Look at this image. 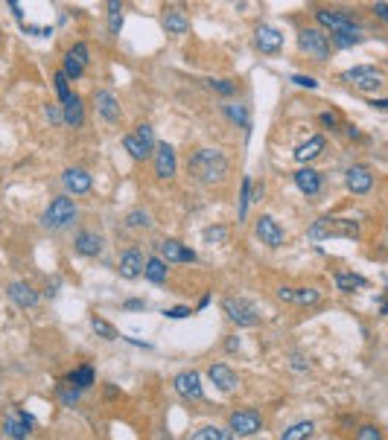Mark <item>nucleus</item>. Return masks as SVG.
Here are the masks:
<instances>
[{
	"label": "nucleus",
	"mask_w": 388,
	"mask_h": 440,
	"mask_svg": "<svg viewBox=\"0 0 388 440\" xmlns=\"http://www.w3.org/2000/svg\"><path fill=\"white\" fill-rule=\"evenodd\" d=\"M175 169H178L175 149L169 143H158V149H155V175L161 181H169L175 175Z\"/></svg>",
	"instance_id": "nucleus-11"
},
{
	"label": "nucleus",
	"mask_w": 388,
	"mask_h": 440,
	"mask_svg": "<svg viewBox=\"0 0 388 440\" xmlns=\"http://www.w3.org/2000/svg\"><path fill=\"white\" fill-rule=\"evenodd\" d=\"M231 3H234L237 9H242V6H246V0H231Z\"/></svg>",
	"instance_id": "nucleus-58"
},
{
	"label": "nucleus",
	"mask_w": 388,
	"mask_h": 440,
	"mask_svg": "<svg viewBox=\"0 0 388 440\" xmlns=\"http://www.w3.org/2000/svg\"><path fill=\"white\" fill-rule=\"evenodd\" d=\"M94 108H96V114H100L105 123H120V117H123V111H120V102H117V96L111 91H96L94 94Z\"/></svg>",
	"instance_id": "nucleus-14"
},
{
	"label": "nucleus",
	"mask_w": 388,
	"mask_h": 440,
	"mask_svg": "<svg viewBox=\"0 0 388 440\" xmlns=\"http://www.w3.org/2000/svg\"><path fill=\"white\" fill-rule=\"evenodd\" d=\"M231 432L228 429H216V426H202L199 432H193V440H228Z\"/></svg>",
	"instance_id": "nucleus-37"
},
{
	"label": "nucleus",
	"mask_w": 388,
	"mask_h": 440,
	"mask_svg": "<svg viewBox=\"0 0 388 440\" xmlns=\"http://www.w3.org/2000/svg\"><path fill=\"white\" fill-rule=\"evenodd\" d=\"M277 298L289 300V303H301V307H315L321 300V292L319 289H281Z\"/></svg>",
	"instance_id": "nucleus-25"
},
{
	"label": "nucleus",
	"mask_w": 388,
	"mask_h": 440,
	"mask_svg": "<svg viewBox=\"0 0 388 440\" xmlns=\"http://www.w3.org/2000/svg\"><path fill=\"white\" fill-rule=\"evenodd\" d=\"M123 146H126V152H129L131 157H135V161H147V157L152 155V152L147 149V146H143V143L138 140V134H126V138H123Z\"/></svg>",
	"instance_id": "nucleus-34"
},
{
	"label": "nucleus",
	"mask_w": 388,
	"mask_h": 440,
	"mask_svg": "<svg viewBox=\"0 0 388 440\" xmlns=\"http://www.w3.org/2000/svg\"><path fill=\"white\" fill-rule=\"evenodd\" d=\"M88 62H91L88 44L76 41V44H74V47H70V50H67V56H65L62 73H65L67 79H82V73H85V67H88Z\"/></svg>",
	"instance_id": "nucleus-8"
},
{
	"label": "nucleus",
	"mask_w": 388,
	"mask_h": 440,
	"mask_svg": "<svg viewBox=\"0 0 388 440\" xmlns=\"http://www.w3.org/2000/svg\"><path fill=\"white\" fill-rule=\"evenodd\" d=\"M79 397H82V388H76V385L58 388V399H62L65 406H76V402H79Z\"/></svg>",
	"instance_id": "nucleus-42"
},
{
	"label": "nucleus",
	"mask_w": 388,
	"mask_h": 440,
	"mask_svg": "<svg viewBox=\"0 0 388 440\" xmlns=\"http://www.w3.org/2000/svg\"><path fill=\"white\" fill-rule=\"evenodd\" d=\"M362 41V32H354V30H342V32H333L330 38V47H338V50H350Z\"/></svg>",
	"instance_id": "nucleus-33"
},
{
	"label": "nucleus",
	"mask_w": 388,
	"mask_h": 440,
	"mask_svg": "<svg viewBox=\"0 0 388 440\" xmlns=\"http://www.w3.org/2000/svg\"><path fill=\"white\" fill-rule=\"evenodd\" d=\"M18 414H21V420H23V423H27L30 429H32V426H35V417H32V414H30V411H18Z\"/></svg>",
	"instance_id": "nucleus-55"
},
{
	"label": "nucleus",
	"mask_w": 388,
	"mask_h": 440,
	"mask_svg": "<svg viewBox=\"0 0 388 440\" xmlns=\"http://www.w3.org/2000/svg\"><path fill=\"white\" fill-rule=\"evenodd\" d=\"M9 9H12V12H15V15H18V18H23V12H21V3H18V0H9Z\"/></svg>",
	"instance_id": "nucleus-56"
},
{
	"label": "nucleus",
	"mask_w": 388,
	"mask_h": 440,
	"mask_svg": "<svg viewBox=\"0 0 388 440\" xmlns=\"http://www.w3.org/2000/svg\"><path fill=\"white\" fill-rule=\"evenodd\" d=\"M295 187L304 195H315L321 190V175L310 166H301V169H295Z\"/></svg>",
	"instance_id": "nucleus-26"
},
{
	"label": "nucleus",
	"mask_w": 388,
	"mask_h": 440,
	"mask_svg": "<svg viewBox=\"0 0 388 440\" xmlns=\"http://www.w3.org/2000/svg\"><path fill=\"white\" fill-rule=\"evenodd\" d=\"M208 376H211V382L222 390V394H231V390H237V373H234V368H228L225 362L211 364Z\"/></svg>",
	"instance_id": "nucleus-18"
},
{
	"label": "nucleus",
	"mask_w": 388,
	"mask_h": 440,
	"mask_svg": "<svg viewBox=\"0 0 388 440\" xmlns=\"http://www.w3.org/2000/svg\"><path fill=\"white\" fill-rule=\"evenodd\" d=\"M143 263H147V256H143L140 248H126L123 254H120V265L117 272L123 280H138L143 274Z\"/></svg>",
	"instance_id": "nucleus-12"
},
{
	"label": "nucleus",
	"mask_w": 388,
	"mask_h": 440,
	"mask_svg": "<svg viewBox=\"0 0 388 440\" xmlns=\"http://www.w3.org/2000/svg\"><path fill=\"white\" fill-rule=\"evenodd\" d=\"M307 236L312 242L319 239H330V236H345V239H359V225L350 219H336V216H321L310 225Z\"/></svg>",
	"instance_id": "nucleus-2"
},
{
	"label": "nucleus",
	"mask_w": 388,
	"mask_h": 440,
	"mask_svg": "<svg viewBox=\"0 0 388 440\" xmlns=\"http://www.w3.org/2000/svg\"><path fill=\"white\" fill-rule=\"evenodd\" d=\"M161 23H164V32L166 35H184L190 30V18L184 15V9H178V6L164 9Z\"/></svg>",
	"instance_id": "nucleus-20"
},
{
	"label": "nucleus",
	"mask_w": 388,
	"mask_h": 440,
	"mask_svg": "<svg viewBox=\"0 0 388 440\" xmlns=\"http://www.w3.org/2000/svg\"><path fill=\"white\" fill-rule=\"evenodd\" d=\"M336 286L342 289V292H362V289H368L371 283L362 274H350V272H338L336 274Z\"/></svg>",
	"instance_id": "nucleus-29"
},
{
	"label": "nucleus",
	"mask_w": 388,
	"mask_h": 440,
	"mask_svg": "<svg viewBox=\"0 0 388 440\" xmlns=\"http://www.w3.org/2000/svg\"><path fill=\"white\" fill-rule=\"evenodd\" d=\"M175 388H178V394H181V397H187V399H202V397H204L202 376H199L196 371H184V373H178V376H175Z\"/></svg>",
	"instance_id": "nucleus-19"
},
{
	"label": "nucleus",
	"mask_w": 388,
	"mask_h": 440,
	"mask_svg": "<svg viewBox=\"0 0 388 440\" xmlns=\"http://www.w3.org/2000/svg\"><path fill=\"white\" fill-rule=\"evenodd\" d=\"M222 309H225V315L231 318L234 324H239V327H254L260 321L257 318V312H254L246 300H237V298H225V303H222Z\"/></svg>",
	"instance_id": "nucleus-13"
},
{
	"label": "nucleus",
	"mask_w": 388,
	"mask_h": 440,
	"mask_svg": "<svg viewBox=\"0 0 388 440\" xmlns=\"http://www.w3.org/2000/svg\"><path fill=\"white\" fill-rule=\"evenodd\" d=\"M251 199H254V181L246 175V178H242V184H239V210H237V219H239V222H246L248 207H251Z\"/></svg>",
	"instance_id": "nucleus-31"
},
{
	"label": "nucleus",
	"mask_w": 388,
	"mask_h": 440,
	"mask_svg": "<svg viewBox=\"0 0 388 440\" xmlns=\"http://www.w3.org/2000/svg\"><path fill=\"white\" fill-rule=\"evenodd\" d=\"M76 204L70 195H56V199L50 201V207L44 210V225L47 228H53V230H62L67 225H74L76 222Z\"/></svg>",
	"instance_id": "nucleus-3"
},
{
	"label": "nucleus",
	"mask_w": 388,
	"mask_h": 440,
	"mask_svg": "<svg viewBox=\"0 0 388 440\" xmlns=\"http://www.w3.org/2000/svg\"><path fill=\"white\" fill-rule=\"evenodd\" d=\"M225 347H228V353H237V347H239V338H237V336H231V338L225 341Z\"/></svg>",
	"instance_id": "nucleus-54"
},
{
	"label": "nucleus",
	"mask_w": 388,
	"mask_h": 440,
	"mask_svg": "<svg viewBox=\"0 0 388 440\" xmlns=\"http://www.w3.org/2000/svg\"><path fill=\"white\" fill-rule=\"evenodd\" d=\"M347 138L354 140V143H362V140H365V138H362V131H359L356 126H347Z\"/></svg>",
	"instance_id": "nucleus-51"
},
{
	"label": "nucleus",
	"mask_w": 388,
	"mask_h": 440,
	"mask_svg": "<svg viewBox=\"0 0 388 440\" xmlns=\"http://www.w3.org/2000/svg\"><path fill=\"white\" fill-rule=\"evenodd\" d=\"M254 47H257L260 53H266V56H277L283 50L281 30H274L272 23H260V27L254 30Z\"/></svg>",
	"instance_id": "nucleus-7"
},
{
	"label": "nucleus",
	"mask_w": 388,
	"mask_h": 440,
	"mask_svg": "<svg viewBox=\"0 0 388 440\" xmlns=\"http://www.w3.org/2000/svg\"><path fill=\"white\" fill-rule=\"evenodd\" d=\"M298 47H301V53H307L312 58H327L330 56V38L319 30V27H310V30H301L298 35Z\"/></svg>",
	"instance_id": "nucleus-6"
},
{
	"label": "nucleus",
	"mask_w": 388,
	"mask_h": 440,
	"mask_svg": "<svg viewBox=\"0 0 388 440\" xmlns=\"http://www.w3.org/2000/svg\"><path fill=\"white\" fill-rule=\"evenodd\" d=\"M143 277H147L149 283L161 286L164 280H166V260H164V256H149V260L143 263Z\"/></svg>",
	"instance_id": "nucleus-27"
},
{
	"label": "nucleus",
	"mask_w": 388,
	"mask_h": 440,
	"mask_svg": "<svg viewBox=\"0 0 388 440\" xmlns=\"http://www.w3.org/2000/svg\"><path fill=\"white\" fill-rule=\"evenodd\" d=\"M143 225H149V216L143 210H135L126 216V228H143Z\"/></svg>",
	"instance_id": "nucleus-44"
},
{
	"label": "nucleus",
	"mask_w": 388,
	"mask_h": 440,
	"mask_svg": "<svg viewBox=\"0 0 388 440\" xmlns=\"http://www.w3.org/2000/svg\"><path fill=\"white\" fill-rule=\"evenodd\" d=\"M315 21H319L324 30H330V32H342V30L362 32V30H359V23H356L354 18L338 15V12H330V9H319V12H315Z\"/></svg>",
	"instance_id": "nucleus-16"
},
{
	"label": "nucleus",
	"mask_w": 388,
	"mask_h": 440,
	"mask_svg": "<svg viewBox=\"0 0 388 440\" xmlns=\"http://www.w3.org/2000/svg\"><path fill=\"white\" fill-rule=\"evenodd\" d=\"M342 82L347 85H354L356 91H365V94H374V91H380L382 85H385V76H382V70L377 67H350L342 73Z\"/></svg>",
	"instance_id": "nucleus-4"
},
{
	"label": "nucleus",
	"mask_w": 388,
	"mask_h": 440,
	"mask_svg": "<svg viewBox=\"0 0 388 440\" xmlns=\"http://www.w3.org/2000/svg\"><path fill=\"white\" fill-rule=\"evenodd\" d=\"M74 251H76L79 256H100V251H103L100 234H94V230H82V234H76Z\"/></svg>",
	"instance_id": "nucleus-24"
},
{
	"label": "nucleus",
	"mask_w": 388,
	"mask_h": 440,
	"mask_svg": "<svg viewBox=\"0 0 388 440\" xmlns=\"http://www.w3.org/2000/svg\"><path fill=\"white\" fill-rule=\"evenodd\" d=\"M345 184L354 195H368L374 190V173L362 164H354V166H347V173H345Z\"/></svg>",
	"instance_id": "nucleus-10"
},
{
	"label": "nucleus",
	"mask_w": 388,
	"mask_h": 440,
	"mask_svg": "<svg viewBox=\"0 0 388 440\" xmlns=\"http://www.w3.org/2000/svg\"><path fill=\"white\" fill-rule=\"evenodd\" d=\"M222 114L231 120V123H237V126H242L246 131H251V123H248V111L242 105H222Z\"/></svg>",
	"instance_id": "nucleus-35"
},
{
	"label": "nucleus",
	"mask_w": 388,
	"mask_h": 440,
	"mask_svg": "<svg viewBox=\"0 0 388 440\" xmlns=\"http://www.w3.org/2000/svg\"><path fill=\"white\" fill-rule=\"evenodd\" d=\"M6 298L12 303H18L21 309H32V307H39V292L30 289L27 283H21V280H15V283H9L6 286Z\"/></svg>",
	"instance_id": "nucleus-17"
},
{
	"label": "nucleus",
	"mask_w": 388,
	"mask_h": 440,
	"mask_svg": "<svg viewBox=\"0 0 388 440\" xmlns=\"http://www.w3.org/2000/svg\"><path fill=\"white\" fill-rule=\"evenodd\" d=\"M324 146H327L324 134H312V138H307L301 146H295V164H310L312 157H319L324 152Z\"/></svg>",
	"instance_id": "nucleus-22"
},
{
	"label": "nucleus",
	"mask_w": 388,
	"mask_h": 440,
	"mask_svg": "<svg viewBox=\"0 0 388 440\" xmlns=\"http://www.w3.org/2000/svg\"><path fill=\"white\" fill-rule=\"evenodd\" d=\"M374 15H377L380 21H385V18H388V3H385V0H380V3H374Z\"/></svg>",
	"instance_id": "nucleus-50"
},
{
	"label": "nucleus",
	"mask_w": 388,
	"mask_h": 440,
	"mask_svg": "<svg viewBox=\"0 0 388 440\" xmlns=\"http://www.w3.org/2000/svg\"><path fill=\"white\" fill-rule=\"evenodd\" d=\"M91 175L85 173L82 166H67L65 175H62V187L70 192V195H88L91 192Z\"/></svg>",
	"instance_id": "nucleus-15"
},
{
	"label": "nucleus",
	"mask_w": 388,
	"mask_h": 440,
	"mask_svg": "<svg viewBox=\"0 0 388 440\" xmlns=\"http://www.w3.org/2000/svg\"><path fill=\"white\" fill-rule=\"evenodd\" d=\"M135 134H138V140H140L143 146H147V149H149V152L155 149V131H152V126H149V123H140Z\"/></svg>",
	"instance_id": "nucleus-43"
},
{
	"label": "nucleus",
	"mask_w": 388,
	"mask_h": 440,
	"mask_svg": "<svg viewBox=\"0 0 388 440\" xmlns=\"http://www.w3.org/2000/svg\"><path fill=\"white\" fill-rule=\"evenodd\" d=\"M161 256H164L166 263H196L199 260L196 251L187 248V245H181V242H175V239H164L161 242Z\"/></svg>",
	"instance_id": "nucleus-21"
},
{
	"label": "nucleus",
	"mask_w": 388,
	"mask_h": 440,
	"mask_svg": "<svg viewBox=\"0 0 388 440\" xmlns=\"http://www.w3.org/2000/svg\"><path fill=\"white\" fill-rule=\"evenodd\" d=\"M228 239V228L225 225H211L204 230V242H211V245H225Z\"/></svg>",
	"instance_id": "nucleus-39"
},
{
	"label": "nucleus",
	"mask_w": 388,
	"mask_h": 440,
	"mask_svg": "<svg viewBox=\"0 0 388 440\" xmlns=\"http://www.w3.org/2000/svg\"><path fill=\"white\" fill-rule=\"evenodd\" d=\"M44 111H47V117H50V123H62V108H56V105H47Z\"/></svg>",
	"instance_id": "nucleus-48"
},
{
	"label": "nucleus",
	"mask_w": 388,
	"mask_h": 440,
	"mask_svg": "<svg viewBox=\"0 0 388 440\" xmlns=\"http://www.w3.org/2000/svg\"><path fill=\"white\" fill-rule=\"evenodd\" d=\"M208 88L216 91L219 96H234L237 94V85L231 79H208Z\"/></svg>",
	"instance_id": "nucleus-40"
},
{
	"label": "nucleus",
	"mask_w": 388,
	"mask_h": 440,
	"mask_svg": "<svg viewBox=\"0 0 388 440\" xmlns=\"http://www.w3.org/2000/svg\"><path fill=\"white\" fill-rule=\"evenodd\" d=\"M254 234H257V239L263 242V245H269V248H277V245H283V228L277 225V219L272 216H260L257 222H254Z\"/></svg>",
	"instance_id": "nucleus-9"
},
{
	"label": "nucleus",
	"mask_w": 388,
	"mask_h": 440,
	"mask_svg": "<svg viewBox=\"0 0 388 440\" xmlns=\"http://www.w3.org/2000/svg\"><path fill=\"white\" fill-rule=\"evenodd\" d=\"M292 85H298V88H307V91H315V88H319V82L310 79V76H292Z\"/></svg>",
	"instance_id": "nucleus-47"
},
{
	"label": "nucleus",
	"mask_w": 388,
	"mask_h": 440,
	"mask_svg": "<svg viewBox=\"0 0 388 440\" xmlns=\"http://www.w3.org/2000/svg\"><path fill=\"white\" fill-rule=\"evenodd\" d=\"M123 309L126 312H143V309H147V303H143V300H126Z\"/></svg>",
	"instance_id": "nucleus-49"
},
{
	"label": "nucleus",
	"mask_w": 388,
	"mask_h": 440,
	"mask_svg": "<svg viewBox=\"0 0 388 440\" xmlns=\"http://www.w3.org/2000/svg\"><path fill=\"white\" fill-rule=\"evenodd\" d=\"M187 173L193 181H199V184H222L228 173H231V164H228V157L216 149H196L187 161Z\"/></svg>",
	"instance_id": "nucleus-1"
},
{
	"label": "nucleus",
	"mask_w": 388,
	"mask_h": 440,
	"mask_svg": "<svg viewBox=\"0 0 388 440\" xmlns=\"http://www.w3.org/2000/svg\"><path fill=\"white\" fill-rule=\"evenodd\" d=\"M190 315V309H184V307H175V309H166V318H187Z\"/></svg>",
	"instance_id": "nucleus-52"
},
{
	"label": "nucleus",
	"mask_w": 388,
	"mask_h": 440,
	"mask_svg": "<svg viewBox=\"0 0 388 440\" xmlns=\"http://www.w3.org/2000/svg\"><path fill=\"white\" fill-rule=\"evenodd\" d=\"M82 120H85V105H82V100L76 94H70L67 100L62 102V123L70 126V129H79Z\"/></svg>",
	"instance_id": "nucleus-23"
},
{
	"label": "nucleus",
	"mask_w": 388,
	"mask_h": 440,
	"mask_svg": "<svg viewBox=\"0 0 388 440\" xmlns=\"http://www.w3.org/2000/svg\"><path fill=\"white\" fill-rule=\"evenodd\" d=\"M105 15H108V32L120 35V30H123V0H105Z\"/></svg>",
	"instance_id": "nucleus-28"
},
{
	"label": "nucleus",
	"mask_w": 388,
	"mask_h": 440,
	"mask_svg": "<svg viewBox=\"0 0 388 440\" xmlns=\"http://www.w3.org/2000/svg\"><path fill=\"white\" fill-rule=\"evenodd\" d=\"M319 120H321V126H324V129H342V123H338V117H336L333 111L319 114Z\"/></svg>",
	"instance_id": "nucleus-46"
},
{
	"label": "nucleus",
	"mask_w": 388,
	"mask_h": 440,
	"mask_svg": "<svg viewBox=\"0 0 388 440\" xmlns=\"http://www.w3.org/2000/svg\"><path fill=\"white\" fill-rule=\"evenodd\" d=\"M91 327H94V333L100 336V338H108V341H114L117 338V329L105 321V318H100V315H94L91 318Z\"/></svg>",
	"instance_id": "nucleus-38"
},
{
	"label": "nucleus",
	"mask_w": 388,
	"mask_h": 440,
	"mask_svg": "<svg viewBox=\"0 0 388 440\" xmlns=\"http://www.w3.org/2000/svg\"><path fill=\"white\" fill-rule=\"evenodd\" d=\"M67 82H70V79L65 76L62 70H58V73H56V79H53V85H56V94H58V102H65L67 96L74 94V91H70V85H67Z\"/></svg>",
	"instance_id": "nucleus-41"
},
{
	"label": "nucleus",
	"mask_w": 388,
	"mask_h": 440,
	"mask_svg": "<svg viewBox=\"0 0 388 440\" xmlns=\"http://www.w3.org/2000/svg\"><path fill=\"white\" fill-rule=\"evenodd\" d=\"M30 426L21 420V414H9V417L3 420V434L6 437H15V440H21V437H30Z\"/></svg>",
	"instance_id": "nucleus-30"
},
{
	"label": "nucleus",
	"mask_w": 388,
	"mask_h": 440,
	"mask_svg": "<svg viewBox=\"0 0 388 440\" xmlns=\"http://www.w3.org/2000/svg\"><path fill=\"white\" fill-rule=\"evenodd\" d=\"M260 426H263V417H260V411H254V408H237V411H231V417H228V432L237 437L257 434Z\"/></svg>",
	"instance_id": "nucleus-5"
},
{
	"label": "nucleus",
	"mask_w": 388,
	"mask_h": 440,
	"mask_svg": "<svg viewBox=\"0 0 388 440\" xmlns=\"http://www.w3.org/2000/svg\"><path fill=\"white\" fill-rule=\"evenodd\" d=\"M70 385H76V388H91L94 385V379H96V373H94V368H91V364H79V368H74V371H70Z\"/></svg>",
	"instance_id": "nucleus-32"
},
{
	"label": "nucleus",
	"mask_w": 388,
	"mask_h": 440,
	"mask_svg": "<svg viewBox=\"0 0 388 440\" xmlns=\"http://www.w3.org/2000/svg\"><path fill=\"white\" fill-rule=\"evenodd\" d=\"M371 105L377 108V111H385V108H388V100H371Z\"/></svg>",
	"instance_id": "nucleus-57"
},
{
	"label": "nucleus",
	"mask_w": 388,
	"mask_h": 440,
	"mask_svg": "<svg viewBox=\"0 0 388 440\" xmlns=\"http://www.w3.org/2000/svg\"><path fill=\"white\" fill-rule=\"evenodd\" d=\"M359 440H382V432L377 429V426H362V429L356 432Z\"/></svg>",
	"instance_id": "nucleus-45"
},
{
	"label": "nucleus",
	"mask_w": 388,
	"mask_h": 440,
	"mask_svg": "<svg viewBox=\"0 0 388 440\" xmlns=\"http://www.w3.org/2000/svg\"><path fill=\"white\" fill-rule=\"evenodd\" d=\"M315 432V426H312V420H301V423H295V426H289V429L283 432V440H304V437H310Z\"/></svg>",
	"instance_id": "nucleus-36"
},
{
	"label": "nucleus",
	"mask_w": 388,
	"mask_h": 440,
	"mask_svg": "<svg viewBox=\"0 0 388 440\" xmlns=\"http://www.w3.org/2000/svg\"><path fill=\"white\" fill-rule=\"evenodd\" d=\"M126 341H129L131 347H140V350H152V344H149V341H140V338H131V336H129Z\"/></svg>",
	"instance_id": "nucleus-53"
}]
</instances>
